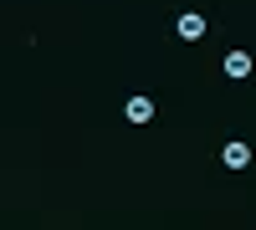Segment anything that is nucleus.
<instances>
[{"mask_svg": "<svg viewBox=\"0 0 256 230\" xmlns=\"http://www.w3.org/2000/svg\"><path fill=\"white\" fill-rule=\"evenodd\" d=\"M220 159H226V169H246V164H251V143H226V149H220Z\"/></svg>", "mask_w": 256, "mask_h": 230, "instance_id": "nucleus-1", "label": "nucleus"}, {"mask_svg": "<svg viewBox=\"0 0 256 230\" xmlns=\"http://www.w3.org/2000/svg\"><path fill=\"white\" fill-rule=\"evenodd\" d=\"M128 123H154V97H128Z\"/></svg>", "mask_w": 256, "mask_h": 230, "instance_id": "nucleus-2", "label": "nucleus"}, {"mask_svg": "<svg viewBox=\"0 0 256 230\" xmlns=\"http://www.w3.org/2000/svg\"><path fill=\"white\" fill-rule=\"evenodd\" d=\"M220 67H226V77H236V82H241V77H251V56H246V51H230Z\"/></svg>", "mask_w": 256, "mask_h": 230, "instance_id": "nucleus-3", "label": "nucleus"}, {"mask_svg": "<svg viewBox=\"0 0 256 230\" xmlns=\"http://www.w3.org/2000/svg\"><path fill=\"white\" fill-rule=\"evenodd\" d=\"M180 36L184 41H200L205 36V15H180Z\"/></svg>", "mask_w": 256, "mask_h": 230, "instance_id": "nucleus-4", "label": "nucleus"}]
</instances>
